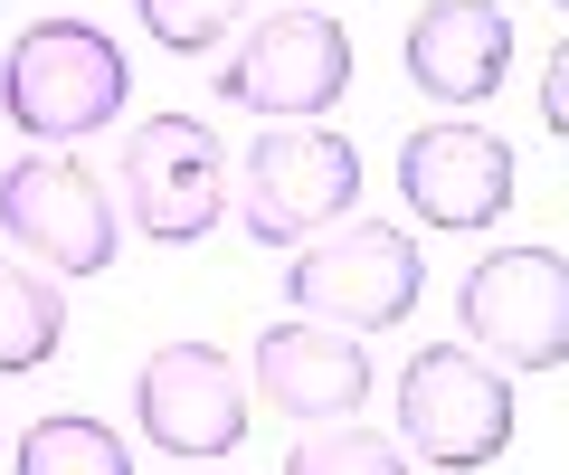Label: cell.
<instances>
[{"label":"cell","mask_w":569,"mask_h":475,"mask_svg":"<svg viewBox=\"0 0 569 475\" xmlns=\"http://www.w3.org/2000/svg\"><path fill=\"white\" fill-rule=\"evenodd\" d=\"M114 190L152 248H190L228 219V144L200 115H142L133 144L114 152Z\"/></svg>","instance_id":"cell-6"},{"label":"cell","mask_w":569,"mask_h":475,"mask_svg":"<svg viewBox=\"0 0 569 475\" xmlns=\"http://www.w3.org/2000/svg\"><path fill=\"white\" fill-rule=\"evenodd\" d=\"M238 209H247V238L305 248L313 228L361 209V152L323 125H266L238 152Z\"/></svg>","instance_id":"cell-5"},{"label":"cell","mask_w":569,"mask_h":475,"mask_svg":"<svg viewBox=\"0 0 569 475\" xmlns=\"http://www.w3.org/2000/svg\"><path fill=\"white\" fill-rule=\"evenodd\" d=\"M408 58V86H418L427 105H485L512 86V20L493 10V0H427L418 20H408L399 39Z\"/></svg>","instance_id":"cell-12"},{"label":"cell","mask_w":569,"mask_h":475,"mask_svg":"<svg viewBox=\"0 0 569 475\" xmlns=\"http://www.w3.org/2000/svg\"><path fill=\"white\" fill-rule=\"evenodd\" d=\"M58 343H67V295H58V276H39L20 248H0V380L58 362Z\"/></svg>","instance_id":"cell-13"},{"label":"cell","mask_w":569,"mask_h":475,"mask_svg":"<svg viewBox=\"0 0 569 475\" xmlns=\"http://www.w3.org/2000/svg\"><path fill=\"white\" fill-rule=\"evenodd\" d=\"M123 96H133L123 39L96 20H29L0 58V115L29 144H86L123 115Z\"/></svg>","instance_id":"cell-1"},{"label":"cell","mask_w":569,"mask_h":475,"mask_svg":"<svg viewBox=\"0 0 569 475\" xmlns=\"http://www.w3.org/2000/svg\"><path fill=\"white\" fill-rule=\"evenodd\" d=\"M512 181H522V162L485 125H418L399 144V190L427 228H493L512 209Z\"/></svg>","instance_id":"cell-10"},{"label":"cell","mask_w":569,"mask_h":475,"mask_svg":"<svg viewBox=\"0 0 569 475\" xmlns=\"http://www.w3.org/2000/svg\"><path fill=\"white\" fill-rule=\"evenodd\" d=\"M10 475H133V447H123L104 418L58 409V418H29V428H20Z\"/></svg>","instance_id":"cell-14"},{"label":"cell","mask_w":569,"mask_h":475,"mask_svg":"<svg viewBox=\"0 0 569 475\" xmlns=\"http://www.w3.org/2000/svg\"><path fill=\"white\" fill-rule=\"evenodd\" d=\"M418 295H427V257H418V238L408 228H380L361 209V219H332V228H313L305 248H295V267H284V305L305 314V324H332V333H389V324H408L418 314Z\"/></svg>","instance_id":"cell-2"},{"label":"cell","mask_w":569,"mask_h":475,"mask_svg":"<svg viewBox=\"0 0 569 475\" xmlns=\"http://www.w3.org/2000/svg\"><path fill=\"white\" fill-rule=\"evenodd\" d=\"M560 77H569V58L550 48V67H541V125H550V133L569 125V96H560Z\"/></svg>","instance_id":"cell-17"},{"label":"cell","mask_w":569,"mask_h":475,"mask_svg":"<svg viewBox=\"0 0 569 475\" xmlns=\"http://www.w3.org/2000/svg\"><path fill=\"white\" fill-rule=\"evenodd\" d=\"M133 428L162 456H238L247 437V372L219 343H162L133 372Z\"/></svg>","instance_id":"cell-9"},{"label":"cell","mask_w":569,"mask_h":475,"mask_svg":"<svg viewBox=\"0 0 569 475\" xmlns=\"http://www.w3.org/2000/svg\"><path fill=\"white\" fill-rule=\"evenodd\" d=\"M0 238H10L29 267H48V276H104L114 248H123L104 181L58 144L20 152V162L0 171Z\"/></svg>","instance_id":"cell-8"},{"label":"cell","mask_w":569,"mask_h":475,"mask_svg":"<svg viewBox=\"0 0 569 475\" xmlns=\"http://www.w3.org/2000/svg\"><path fill=\"white\" fill-rule=\"evenodd\" d=\"M284 475H408V456L389 437H370L361 418H323L313 437L284 447Z\"/></svg>","instance_id":"cell-15"},{"label":"cell","mask_w":569,"mask_h":475,"mask_svg":"<svg viewBox=\"0 0 569 475\" xmlns=\"http://www.w3.org/2000/svg\"><path fill=\"white\" fill-rule=\"evenodd\" d=\"M456 314H466V352H485L493 372H560L569 352V257L550 238H522V248H493L466 267L456 286Z\"/></svg>","instance_id":"cell-3"},{"label":"cell","mask_w":569,"mask_h":475,"mask_svg":"<svg viewBox=\"0 0 569 475\" xmlns=\"http://www.w3.org/2000/svg\"><path fill=\"white\" fill-rule=\"evenodd\" d=\"M219 96L266 115V125H323L351 96V29L313 0H284L276 20H257L238 39V58L219 67Z\"/></svg>","instance_id":"cell-4"},{"label":"cell","mask_w":569,"mask_h":475,"mask_svg":"<svg viewBox=\"0 0 569 475\" xmlns=\"http://www.w3.org/2000/svg\"><path fill=\"white\" fill-rule=\"evenodd\" d=\"M133 20L152 48H171V58H209V48L238 39L247 0H133Z\"/></svg>","instance_id":"cell-16"},{"label":"cell","mask_w":569,"mask_h":475,"mask_svg":"<svg viewBox=\"0 0 569 475\" xmlns=\"http://www.w3.org/2000/svg\"><path fill=\"white\" fill-rule=\"evenodd\" d=\"M247 380H257L284 418L323 428V418H361V399H370V380H380V372H370V343H361V333H332V324L284 314V324L257 333Z\"/></svg>","instance_id":"cell-11"},{"label":"cell","mask_w":569,"mask_h":475,"mask_svg":"<svg viewBox=\"0 0 569 475\" xmlns=\"http://www.w3.org/2000/svg\"><path fill=\"white\" fill-rule=\"evenodd\" d=\"M399 437L447 475H475L512 447V372L466 343H427L399 372Z\"/></svg>","instance_id":"cell-7"}]
</instances>
